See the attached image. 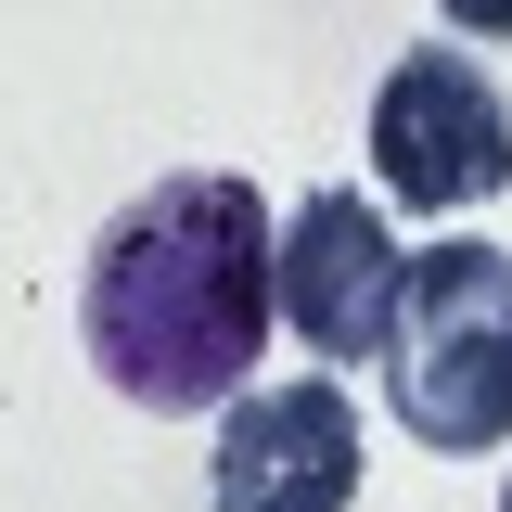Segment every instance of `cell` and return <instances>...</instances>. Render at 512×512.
I'll list each match as a JSON object with an SVG mask.
<instances>
[{"instance_id": "obj_1", "label": "cell", "mask_w": 512, "mask_h": 512, "mask_svg": "<svg viewBox=\"0 0 512 512\" xmlns=\"http://www.w3.org/2000/svg\"><path fill=\"white\" fill-rule=\"evenodd\" d=\"M282 320V231L256 180L180 167V180L128 192L103 244L77 269V346L128 410H231Z\"/></svg>"}, {"instance_id": "obj_2", "label": "cell", "mask_w": 512, "mask_h": 512, "mask_svg": "<svg viewBox=\"0 0 512 512\" xmlns=\"http://www.w3.org/2000/svg\"><path fill=\"white\" fill-rule=\"evenodd\" d=\"M384 397L423 448H500L512 436V256L500 244H423L384 346Z\"/></svg>"}, {"instance_id": "obj_3", "label": "cell", "mask_w": 512, "mask_h": 512, "mask_svg": "<svg viewBox=\"0 0 512 512\" xmlns=\"http://www.w3.org/2000/svg\"><path fill=\"white\" fill-rule=\"evenodd\" d=\"M372 180L410 218H474L512 192V103L474 52H397L372 90Z\"/></svg>"}, {"instance_id": "obj_4", "label": "cell", "mask_w": 512, "mask_h": 512, "mask_svg": "<svg viewBox=\"0 0 512 512\" xmlns=\"http://www.w3.org/2000/svg\"><path fill=\"white\" fill-rule=\"evenodd\" d=\"M205 500L218 512H359V410L346 384H256L218 410V448H205Z\"/></svg>"}, {"instance_id": "obj_5", "label": "cell", "mask_w": 512, "mask_h": 512, "mask_svg": "<svg viewBox=\"0 0 512 512\" xmlns=\"http://www.w3.org/2000/svg\"><path fill=\"white\" fill-rule=\"evenodd\" d=\"M397 295H410V244L384 231L359 192H308L282 218V320L308 333V359H384L397 346Z\"/></svg>"}, {"instance_id": "obj_6", "label": "cell", "mask_w": 512, "mask_h": 512, "mask_svg": "<svg viewBox=\"0 0 512 512\" xmlns=\"http://www.w3.org/2000/svg\"><path fill=\"white\" fill-rule=\"evenodd\" d=\"M448 26H461V39H512V0H436Z\"/></svg>"}, {"instance_id": "obj_7", "label": "cell", "mask_w": 512, "mask_h": 512, "mask_svg": "<svg viewBox=\"0 0 512 512\" xmlns=\"http://www.w3.org/2000/svg\"><path fill=\"white\" fill-rule=\"evenodd\" d=\"M500 512H512V487H500Z\"/></svg>"}]
</instances>
